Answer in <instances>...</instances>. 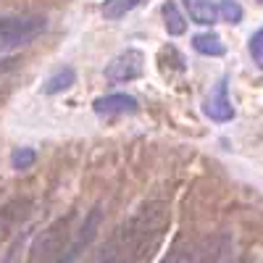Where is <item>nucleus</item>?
I'll return each instance as SVG.
<instances>
[{
    "label": "nucleus",
    "instance_id": "obj_17",
    "mask_svg": "<svg viewBox=\"0 0 263 263\" xmlns=\"http://www.w3.org/2000/svg\"><path fill=\"white\" fill-rule=\"evenodd\" d=\"M250 55H253V61L263 69V29H258L253 37H250Z\"/></svg>",
    "mask_w": 263,
    "mask_h": 263
},
{
    "label": "nucleus",
    "instance_id": "obj_5",
    "mask_svg": "<svg viewBox=\"0 0 263 263\" xmlns=\"http://www.w3.org/2000/svg\"><path fill=\"white\" fill-rule=\"evenodd\" d=\"M145 71V58L140 50H126L121 55H116L111 63L105 66V77L111 82H129V79H137Z\"/></svg>",
    "mask_w": 263,
    "mask_h": 263
},
{
    "label": "nucleus",
    "instance_id": "obj_19",
    "mask_svg": "<svg viewBox=\"0 0 263 263\" xmlns=\"http://www.w3.org/2000/svg\"><path fill=\"white\" fill-rule=\"evenodd\" d=\"M258 3H260V6H263V0H258Z\"/></svg>",
    "mask_w": 263,
    "mask_h": 263
},
{
    "label": "nucleus",
    "instance_id": "obj_2",
    "mask_svg": "<svg viewBox=\"0 0 263 263\" xmlns=\"http://www.w3.org/2000/svg\"><path fill=\"white\" fill-rule=\"evenodd\" d=\"M71 221H74V216H66V218H58L55 224H50L45 232H40L29 248L27 263H63L71 234H74Z\"/></svg>",
    "mask_w": 263,
    "mask_h": 263
},
{
    "label": "nucleus",
    "instance_id": "obj_6",
    "mask_svg": "<svg viewBox=\"0 0 263 263\" xmlns=\"http://www.w3.org/2000/svg\"><path fill=\"white\" fill-rule=\"evenodd\" d=\"M216 255V248L211 239H203V242H177L168 255L161 263H208Z\"/></svg>",
    "mask_w": 263,
    "mask_h": 263
},
{
    "label": "nucleus",
    "instance_id": "obj_10",
    "mask_svg": "<svg viewBox=\"0 0 263 263\" xmlns=\"http://www.w3.org/2000/svg\"><path fill=\"white\" fill-rule=\"evenodd\" d=\"M184 8L190 11V18L195 24H213L218 18L213 0H184Z\"/></svg>",
    "mask_w": 263,
    "mask_h": 263
},
{
    "label": "nucleus",
    "instance_id": "obj_11",
    "mask_svg": "<svg viewBox=\"0 0 263 263\" xmlns=\"http://www.w3.org/2000/svg\"><path fill=\"white\" fill-rule=\"evenodd\" d=\"M192 48L203 55H224L227 53V45L221 42V37L213 34V32H205V34H195L192 40Z\"/></svg>",
    "mask_w": 263,
    "mask_h": 263
},
{
    "label": "nucleus",
    "instance_id": "obj_13",
    "mask_svg": "<svg viewBox=\"0 0 263 263\" xmlns=\"http://www.w3.org/2000/svg\"><path fill=\"white\" fill-rule=\"evenodd\" d=\"M77 82V74L74 69H61L58 74H53L48 82H45V92L48 95H55V92H63V90H69V87Z\"/></svg>",
    "mask_w": 263,
    "mask_h": 263
},
{
    "label": "nucleus",
    "instance_id": "obj_14",
    "mask_svg": "<svg viewBox=\"0 0 263 263\" xmlns=\"http://www.w3.org/2000/svg\"><path fill=\"white\" fill-rule=\"evenodd\" d=\"M142 3V0H105V6H103V16L105 18H121L126 16L129 11H135L137 6Z\"/></svg>",
    "mask_w": 263,
    "mask_h": 263
},
{
    "label": "nucleus",
    "instance_id": "obj_16",
    "mask_svg": "<svg viewBox=\"0 0 263 263\" xmlns=\"http://www.w3.org/2000/svg\"><path fill=\"white\" fill-rule=\"evenodd\" d=\"M34 161H37V153H34L32 147H18V150H13V156H11V163H13V168H18V171L32 168Z\"/></svg>",
    "mask_w": 263,
    "mask_h": 263
},
{
    "label": "nucleus",
    "instance_id": "obj_3",
    "mask_svg": "<svg viewBox=\"0 0 263 263\" xmlns=\"http://www.w3.org/2000/svg\"><path fill=\"white\" fill-rule=\"evenodd\" d=\"M45 29L42 16H3L0 18V42L3 45H24Z\"/></svg>",
    "mask_w": 263,
    "mask_h": 263
},
{
    "label": "nucleus",
    "instance_id": "obj_12",
    "mask_svg": "<svg viewBox=\"0 0 263 263\" xmlns=\"http://www.w3.org/2000/svg\"><path fill=\"white\" fill-rule=\"evenodd\" d=\"M163 18H166V32H168V34L179 37V34L187 32V21H184V16L179 13L177 3H166V6H163Z\"/></svg>",
    "mask_w": 263,
    "mask_h": 263
},
{
    "label": "nucleus",
    "instance_id": "obj_15",
    "mask_svg": "<svg viewBox=\"0 0 263 263\" xmlns=\"http://www.w3.org/2000/svg\"><path fill=\"white\" fill-rule=\"evenodd\" d=\"M216 13L221 21H227V24H239V21H242V8H239V3H234V0H218Z\"/></svg>",
    "mask_w": 263,
    "mask_h": 263
},
{
    "label": "nucleus",
    "instance_id": "obj_18",
    "mask_svg": "<svg viewBox=\"0 0 263 263\" xmlns=\"http://www.w3.org/2000/svg\"><path fill=\"white\" fill-rule=\"evenodd\" d=\"M24 239H27V232H18L16 239L8 245V250L3 253V260H0V263H13V260H16V253L21 250V245H24Z\"/></svg>",
    "mask_w": 263,
    "mask_h": 263
},
{
    "label": "nucleus",
    "instance_id": "obj_4",
    "mask_svg": "<svg viewBox=\"0 0 263 263\" xmlns=\"http://www.w3.org/2000/svg\"><path fill=\"white\" fill-rule=\"evenodd\" d=\"M100 218H103V211H100V208H92L90 216L84 218V224L71 234V242H69V250H66L63 263H74L87 248H90V242L95 239V234H98V229H100Z\"/></svg>",
    "mask_w": 263,
    "mask_h": 263
},
{
    "label": "nucleus",
    "instance_id": "obj_8",
    "mask_svg": "<svg viewBox=\"0 0 263 263\" xmlns=\"http://www.w3.org/2000/svg\"><path fill=\"white\" fill-rule=\"evenodd\" d=\"M205 114L213 121H229V119H234V108H232V100L227 95V82L224 79L218 82L216 90L211 92V98L205 103Z\"/></svg>",
    "mask_w": 263,
    "mask_h": 263
},
{
    "label": "nucleus",
    "instance_id": "obj_1",
    "mask_svg": "<svg viewBox=\"0 0 263 263\" xmlns=\"http://www.w3.org/2000/svg\"><path fill=\"white\" fill-rule=\"evenodd\" d=\"M168 224V205L161 200L145 203L129 221L108 239L92 263H140L158 245Z\"/></svg>",
    "mask_w": 263,
    "mask_h": 263
},
{
    "label": "nucleus",
    "instance_id": "obj_7",
    "mask_svg": "<svg viewBox=\"0 0 263 263\" xmlns=\"http://www.w3.org/2000/svg\"><path fill=\"white\" fill-rule=\"evenodd\" d=\"M29 211H32V200H27V197L11 200L8 205L0 208V242L11 234V229L21 227V221L29 216Z\"/></svg>",
    "mask_w": 263,
    "mask_h": 263
},
{
    "label": "nucleus",
    "instance_id": "obj_9",
    "mask_svg": "<svg viewBox=\"0 0 263 263\" xmlns=\"http://www.w3.org/2000/svg\"><path fill=\"white\" fill-rule=\"evenodd\" d=\"M95 111L98 114H105V116H111V114H135L137 111V100L132 98V95H105V98H98L95 100Z\"/></svg>",
    "mask_w": 263,
    "mask_h": 263
}]
</instances>
